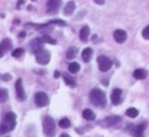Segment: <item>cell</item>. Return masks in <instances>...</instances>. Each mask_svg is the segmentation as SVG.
<instances>
[{"instance_id":"obj_29","label":"cell","mask_w":149,"mask_h":137,"mask_svg":"<svg viewBox=\"0 0 149 137\" xmlns=\"http://www.w3.org/2000/svg\"><path fill=\"white\" fill-rule=\"evenodd\" d=\"M142 36L145 40L149 39V26H146V27L144 28V30L142 31Z\"/></svg>"},{"instance_id":"obj_27","label":"cell","mask_w":149,"mask_h":137,"mask_svg":"<svg viewBox=\"0 0 149 137\" xmlns=\"http://www.w3.org/2000/svg\"><path fill=\"white\" fill-rule=\"evenodd\" d=\"M48 25H56V26H59V27H65L66 23L64 21H62V20L55 19V20H51V21L48 22Z\"/></svg>"},{"instance_id":"obj_35","label":"cell","mask_w":149,"mask_h":137,"mask_svg":"<svg viewBox=\"0 0 149 137\" xmlns=\"http://www.w3.org/2000/svg\"><path fill=\"white\" fill-rule=\"evenodd\" d=\"M61 137H70V135L65 134V133H64V134H61Z\"/></svg>"},{"instance_id":"obj_3","label":"cell","mask_w":149,"mask_h":137,"mask_svg":"<svg viewBox=\"0 0 149 137\" xmlns=\"http://www.w3.org/2000/svg\"><path fill=\"white\" fill-rule=\"evenodd\" d=\"M35 55H36V60L39 64L41 66H45V64H48L50 62V58H51V54L48 51L47 49L42 46V47L36 49L35 51Z\"/></svg>"},{"instance_id":"obj_7","label":"cell","mask_w":149,"mask_h":137,"mask_svg":"<svg viewBox=\"0 0 149 137\" xmlns=\"http://www.w3.org/2000/svg\"><path fill=\"white\" fill-rule=\"evenodd\" d=\"M15 94H17V101H25L27 95H26V92L24 90V86H23V80L22 78H19L15 82Z\"/></svg>"},{"instance_id":"obj_22","label":"cell","mask_w":149,"mask_h":137,"mask_svg":"<svg viewBox=\"0 0 149 137\" xmlns=\"http://www.w3.org/2000/svg\"><path fill=\"white\" fill-rule=\"evenodd\" d=\"M42 46H43V42H42L41 38H36L31 43V47H32V49H33V51H35L36 49L42 47Z\"/></svg>"},{"instance_id":"obj_16","label":"cell","mask_w":149,"mask_h":137,"mask_svg":"<svg viewBox=\"0 0 149 137\" xmlns=\"http://www.w3.org/2000/svg\"><path fill=\"white\" fill-rule=\"evenodd\" d=\"M133 76L137 80H144L147 77V71L144 68H137V70H135Z\"/></svg>"},{"instance_id":"obj_4","label":"cell","mask_w":149,"mask_h":137,"mask_svg":"<svg viewBox=\"0 0 149 137\" xmlns=\"http://www.w3.org/2000/svg\"><path fill=\"white\" fill-rule=\"evenodd\" d=\"M43 132L46 136H54L55 135V123L50 116H45L43 118Z\"/></svg>"},{"instance_id":"obj_24","label":"cell","mask_w":149,"mask_h":137,"mask_svg":"<svg viewBox=\"0 0 149 137\" xmlns=\"http://www.w3.org/2000/svg\"><path fill=\"white\" fill-rule=\"evenodd\" d=\"M80 68H81V66H80V64L78 62H70V66H68V71L72 74L78 73L80 71Z\"/></svg>"},{"instance_id":"obj_20","label":"cell","mask_w":149,"mask_h":137,"mask_svg":"<svg viewBox=\"0 0 149 137\" xmlns=\"http://www.w3.org/2000/svg\"><path fill=\"white\" fill-rule=\"evenodd\" d=\"M8 99V91L5 88H0V103H4Z\"/></svg>"},{"instance_id":"obj_19","label":"cell","mask_w":149,"mask_h":137,"mask_svg":"<svg viewBox=\"0 0 149 137\" xmlns=\"http://www.w3.org/2000/svg\"><path fill=\"white\" fill-rule=\"evenodd\" d=\"M77 53H78V48L74 47V46H72V47L68 48V51H66V58H68V59H72V58L76 57Z\"/></svg>"},{"instance_id":"obj_2","label":"cell","mask_w":149,"mask_h":137,"mask_svg":"<svg viewBox=\"0 0 149 137\" xmlns=\"http://www.w3.org/2000/svg\"><path fill=\"white\" fill-rule=\"evenodd\" d=\"M90 101L93 106H97V108H103L107 103V99H106V94L104 93L102 90L98 89V88H94L90 91L89 93Z\"/></svg>"},{"instance_id":"obj_15","label":"cell","mask_w":149,"mask_h":137,"mask_svg":"<svg viewBox=\"0 0 149 137\" xmlns=\"http://www.w3.org/2000/svg\"><path fill=\"white\" fill-rule=\"evenodd\" d=\"M90 36V28L88 26H84L80 31V39L83 42H88V38Z\"/></svg>"},{"instance_id":"obj_9","label":"cell","mask_w":149,"mask_h":137,"mask_svg":"<svg viewBox=\"0 0 149 137\" xmlns=\"http://www.w3.org/2000/svg\"><path fill=\"white\" fill-rule=\"evenodd\" d=\"M13 47V41L10 38H4L0 42V58L3 57Z\"/></svg>"},{"instance_id":"obj_6","label":"cell","mask_w":149,"mask_h":137,"mask_svg":"<svg viewBox=\"0 0 149 137\" xmlns=\"http://www.w3.org/2000/svg\"><path fill=\"white\" fill-rule=\"evenodd\" d=\"M34 98H35L36 106H39V108H45V106H47L49 104V97H48V95L45 92H37L35 94V96H34Z\"/></svg>"},{"instance_id":"obj_13","label":"cell","mask_w":149,"mask_h":137,"mask_svg":"<svg viewBox=\"0 0 149 137\" xmlns=\"http://www.w3.org/2000/svg\"><path fill=\"white\" fill-rule=\"evenodd\" d=\"M76 9V3L74 1H68L65 4L63 8V15H72Z\"/></svg>"},{"instance_id":"obj_34","label":"cell","mask_w":149,"mask_h":137,"mask_svg":"<svg viewBox=\"0 0 149 137\" xmlns=\"http://www.w3.org/2000/svg\"><path fill=\"white\" fill-rule=\"evenodd\" d=\"M26 36V32H21V34H19V37L24 38Z\"/></svg>"},{"instance_id":"obj_30","label":"cell","mask_w":149,"mask_h":137,"mask_svg":"<svg viewBox=\"0 0 149 137\" xmlns=\"http://www.w3.org/2000/svg\"><path fill=\"white\" fill-rule=\"evenodd\" d=\"M1 79H2V81H4V82H8L11 80V76L9 75V74H3V75L1 76Z\"/></svg>"},{"instance_id":"obj_8","label":"cell","mask_w":149,"mask_h":137,"mask_svg":"<svg viewBox=\"0 0 149 137\" xmlns=\"http://www.w3.org/2000/svg\"><path fill=\"white\" fill-rule=\"evenodd\" d=\"M120 122H122V117L113 115V116H109L104 118L101 121V125L103 127H105V128H109V127H112L114 125L118 124Z\"/></svg>"},{"instance_id":"obj_28","label":"cell","mask_w":149,"mask_h":137,"mask_svg":"<svg viewBox=\"0 0 149 137\" xmlns=\"http://www.w3.org/2000/svg\"><path fill=\"white\" fill-rule=\"evenodd\" d=\"M24 53H25V50H24L23 48H17V49H15L11 52V55L15 58H19V57H21Z\"/></svg>"},{"instance_id":"obj_5","label":"cell","mask_w":149,"mask_h":137,"mask_svg":"<svg viewBox=\"0 0 149 137\" xmlns=\"http://www.w3.org/2000/svg\"><path fill=\"white\" fill-rule=\"evenodd\" d=\"M98 68L101 72H107L112 66V60L105 55H100L97 57Z\"/></svg>"},{"instance_id":"obj_10","label":"cell","mask_w":149,"mask_h":137,"mask_svg":"<svg viewBox=\"0 0 149 137\" xmlns=\"http://www.w3.org/2000/svg\"><path fill=\"white\" fill-rule=\"evenodd\" d=\"M61 3H62V0H48L47 1V7H48L47 13H51V15L57 13L58 8L60 7Z\"/></svg>"},{"instance_id":"obj_32","label":"cell","mask_w":149,"mask_h":137,"mask_svg":"<svg viewBox=\"0 0 149 137\" xmlns=\"http://www.w3.org/2000/svg\"><path fill=\"white\" fill-rule=\"evenodd\" d=\"M94 2H95L96 4H98V5H102V4H104L105 0H94Z\"/></svg>"},{"instance_id":"obj_31","label":"cell","mask_w":149,"mask_h":137,"mask_svg":"<svg viewBox=\"0 0 149 137\" xmlns=\"http://www.w3.org/2000/svg\"><path fill=\"white\" fill-rule=\"evenodd\" d=\"M24 3H25V0H19V1H17V9L21 8V6L24 4Z\"/></svg>"},{"instance_id":"obj_33","label":"cell","mask_w":149,"mask_h":137,"mask_svg":"<svg viewBox=\"0 0 149 137\" xmlns=\"http://www.w3.org/2000/svg\"><path fill=\"white\" fill-rule=\"evenodd\" d=\"M60 76V73L58 71H55L54 72V78H59Z\"/></svg>"},{"instance_id":"obj_1","label":"cell","mask_w":149,"mask_h":137,"mask_svg":"<svg viewBox=\"0 0 149 137\" xmlns=\"http://www.w3.org/2000/svg\"><path fill=\"white\" fill-rule=\"evenodd\" d=\"M17 115L13 112H7L0 124V134H5L13 131L17 126Z\"/></svg>"},{"instance_id":"obj_11","label":"cell","mask_w":149,"mask_h":137,"mask_svg":"<svg viewBox=\"0 0 149 137\" xmlns=\"http://www.w3.org/2000/svg\"><path fill=\"white\" fill-rule=\"evenodd\" d=\"M110 100H111V103L113 106H118L123 102L122 98V89L120 88H116L112 91L111 95H110Z\"/></svg>"},{"instance_id":"obj_26","label":"cell","mask_w":149,"mask_h":137,"mask_svg":"<svg viewBox=\"0 0 149 137\" xmlns=\"http://www.w3.org/2000/svg\"><path fill=\"white\" fill-rule=\"evenodd\" d=\"M58 125H59L60 128L68 129V128H70V120H68V118H63V119H61V120L59 121Z\"/></svg>"},{"instance_id":"obj_25","label":"cell","mask_w":149,"mask_h":137,"mask_svg":"<svg viewBox=\"0 0 149 137\" xmlns=\"http://www.w3.org/2000/svg\"><path fill=\"white\" fill-rule=\"evenodd\" d=\"M41 40L43 43H48V44H53V45H55L57 42H56L55 39H53V38H51L49 35H47V34H45V35H43L41 37Z\"/></svg>"},{"instance_id":"obj_21","label":"cell","mask_w":149,"mask_h":137,"mask_svg":"<svg viewBox=\"0 0 149 137\" xmlns=\"http://www.w3.org/2000/svg\"><path fill=\"white\" fill-rule=\"evenodd\" d=\"M145 128H146V124L143 123V124H140L139 126H137L134 130V135L135 136H142L143 132H144Z\"/></svg>"},{"instance_id":"obj_12","label":"cell","mask_w":149,"mask_h":137,"mask_svg":"<svg viewBox=\"0 0 149 137\" xmlns=\"http://www.w3.org/2000/svg\"><path fill=\"white\" fill-rule=\"evenodd\" d=\"M113 38L114 40H116V43H124L125 41L127 40V38H128V35H127L126 31H124V30H116V31L113 32Z\"/></svg>"},{"instance_id":"obj_14","label":"cell","mask_w":149,"mask_h":137,"mask_svg":"<svg viewBox=\"0 0 149 137\" xmlns=\"http://www.w3.org/2000/svg\"><path fill=\"white\" fill-rule=\"evenodd\" d=\"M92 55H93V49L91 47H87L82 52V59L84 62H89L92 58Z\"/></svg>"},{"instance_id":"obj_23","label":"cell","mask_w":149,"mask_h":137,"mask_svg":"<svg viewBox=\"0 0 149 137\" xmlns=\"http://www.w3.org/2000/svg\"><path fill=\"white\" fill-rule=\"evenodd\" d=\"M126 115L129 117V118H133V119L137 118L138 115H139V110L135 108H130L126 110Z\"/></svg>"},{"instance_id":"obj_17","label":"cell","mask_w":149,"mask_h":137,"mask_svg":"<svg viewBox=\"0 0 149 137\" xmlns=\"http://www.w3.org/2000/svg\"><path fill=\"white\" fill-rule=\"evenodd\" d=\"M82 116H83V118L87 121H93V120H95V118H96L95 113H94L93 110H89V108L84 110L83 113H82Z\"/></svg>"},{"instance_id":"obj_18","label":"cell","mask_w":149,"mask_h":137,"mask_svg":"<svg viewBox=\"0 0 149 137\" xmlns=\"http://www.w3.org/2000/svg\"><path fill=\"white\" fill-rule=\"evenodd\" d=\"M62 77H63V80H64V82H65L66 85L70 86V88L76 87V80H74L72 76L68 75L66 73H64L63 75H62Z\"/></svg>"}]
</instances>
